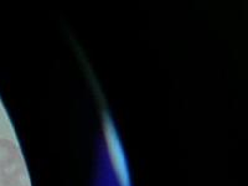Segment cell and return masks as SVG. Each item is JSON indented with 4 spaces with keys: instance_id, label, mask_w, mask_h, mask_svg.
Segmentation results:
<instances>
[{
    "instance_id": "1",
    "label": "cell",
    "mask_w": 248,
    "mask_h": 186,
    "mask_svg": "<svg viewBox=\"0 0 248 186\" xmlns=\"http://www.w3.org/2000/svg\"><path fill=\"white\" fill-rule=\"evenodd\" d=\"M17 152L10 141L0 139V170L12 167L16 160Z\"/></svg>"
}]
</instances>
